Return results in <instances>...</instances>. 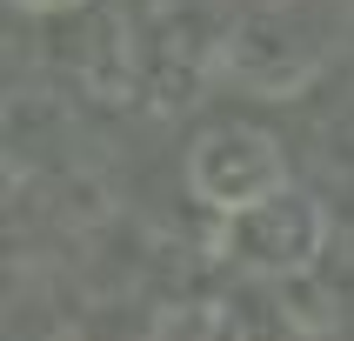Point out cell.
I'll use <instances>...</instances> for the list:
<instances>
[{
  "label": "cell",
  "instance_id": "1",
  "mask_svg": "<svg viewBox=\"0 0 354 341\" xmlns=\"http://www.w3.org/2000/svg\"><path fill=\"white\" fill-rule=\"evenodd\" d=\"M27 7H54V0H27Z\"/></svg>",
  "mask_w": 354,
  "mask_h": 341
}]
</instances>
